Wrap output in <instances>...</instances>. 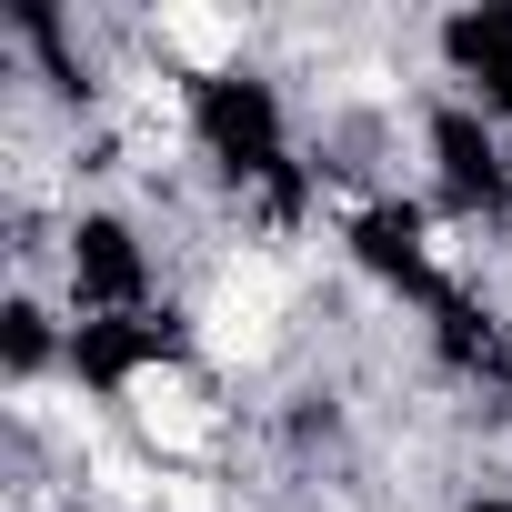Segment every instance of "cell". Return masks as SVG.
I'll return each mask as SVG.
<instances>
[{
    "label": "cell",
    "mask_w": 512,
    "mask_h": 512,
    "mask_svg": "<svg viewBox=\"0 0 512 512\" xmlns=\"http://www.w3.org/2000/svg\"><path fill=\"white\" fill-rule=\"evenodd\" d=\"M111 412L161 472H221L231 452V402L191 352H131L111 372Z\"/></svg>",
    "instance_id": "1"
},
{
    "label": "cell",
    "mask_w": 512,
    "mask_h": 512,
    "mask_svg": "<svg viewBox=\"0 0 512 512\" xmlns=\"http://www.w3.org/2000/svg\"><path fill=\"white\" fill-rule=\"evenodd\" d=\"M262 41H272V21H251V11H211V0H161V11H141V51L171 61L181 81H231Z\"/></svg>",
    "instance_id": "2"
}]
</instances>
